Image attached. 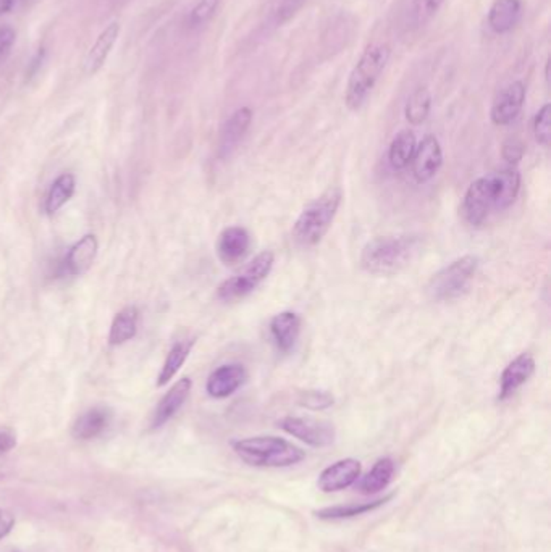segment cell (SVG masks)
<instances>
[{
    "instance_id": "obj_1",
    "label": "cell",
    "mask_w": 551,
    "mask_h": 552,
    "mask_svg": "<svg viewBox=\"0 0 551 552\" xmlns=\"http://www.w3.org/2000/svg\"><path fill=\"white\" fill-rule=\"evenodd\" d=\"M519 190L521 174L513 166L477 178L469 186L462 200L461 212L464 215V220L472 226L484 225L490 215L503 212L513 206L518 199Z\"/></svg>"
},
{
    "instance_id": "obj_2",
    "label": "cell",
    "mask_w": 551,
    "mask_h": 552,
    "mask_svg": "<svg viewBox=\"0 0 551 552\" xmlns=\"http://www.w3.org/2000/svg\"><path fill=\"white\" fill-rule=\"evenodd\" d=\"M422 242L419 236H380L369 241L360 254V265L376 276H393L408 268L419 256Z\"/></svg>"
},
{
    "instance_id": "obj_3",
    "label": "cell",
    "mask_w": 551,
    "mask_h": 552,
    "mask_svg": "<svg viewBox=\"0 0 551 552\" xmlns=\"http://www.w3.org/2000/svg\"><path fill=\"white\" fill-rule=\"evenodd\" d=\"M390 58H392V47L386 42H376L362 50L356 65L351 70L346 84L344 92L346 107L352 112H358L364 107L380 76L384 74L385 68L388 66Z\"/></svg>"
},
{
    "instance_id": "obj_4",
    "label": "cell",
    "mask_w": 551,
    "mask_h": 552,
    "mask_svg": "<svg viewBox=\"0 0 551 552\" xmlns=\"http://www.w3.org/2000/svg\"><path fill=\"white\" fill-rule=\"evenodd\" d=\"M342 198L340 188H330L301 212L292 226V240L298 246L312 248L324 240L340 208Z\"/></svg>"
},
{
    "instance_id": "obj_5",
    "label": "cell",
    "mask_w": 551,
    "mask_h": 552,
    "mask_svg": "<svg viewBox=\"0 0 551 552\" xmlns=\"http://www.w3.org/2000/svg\"><path fill=\"white\" fill-rule=\"evenodd\" d=\"M233 451L252 467L280 469L300 463L306 454L284 437H254L234 441Z\"/></svg>"
},
{
    "instance_id": "obj_6",
    "label": "cell",
    "mask_w": 551,
    "mask_h": 552,
    "mask_svg": "<svg viewBox=\"0 0 551 552\" xmlns=\"http://www.w3.org/2000/svg\"><path fill=\"white\" fill-rule=\"evenodd\" d=\"M476 256H464L435 273L427 284V294L437 302H450L464 296L479 270Z\"/></svg>"
},
{
    "instance_id": "obj_7",
    "label": "cell",
    "mask_w": 551,
    "mask_h": 552,
    "mask_svg": "<svg viewBox=\"0 0 551 552\" xmlns=\"http://www.w3.org/2000/svg\"><path fill=\"white\" fill-rule=\"evenodd\" d=\"M274 264H276L274 252L270 251L260 252L259 256L254 257L242 272L236 273L218 286V299L224 302H234V301L250 296L252 291L259 288L262 281L267 280L268 275L274 268Z\"/></svg>"
},
{
    "instance_id": "obj_8",
    "label": "cell",
    "mask_w": 551,
    "mask_h": 552,
    "mask_svg": "<svg viewBox=\"0 0 551 552\" xmlns=\"http://www.w3.org/2000/svg\"><path fill=\"white\" fill-rule=\"evenodd\" d=\"M278 425L288 435L314 447H326L335 441V429L328 421L309 417H286Z\"/></svg>"
},
{
    "instance_id": "obj_9",
    "label": "cell",
    "mask_w": 551,
    "mask_h": 552,
    "mask_svg": "<svg viewBox=\"0 0 551 552\" xmlns=\"http://www.w3.org/2000/svg\"><path fill=\"white\" fill-rule=\"evenodd\" d=\"M526 96V84L522 81H513L506 88H503L500 94L496 96V99L493 100L492 110H490L492 123L496 126H506V124L513 123L522 112Z\"/></svg>"
},
{
    "instance_id": "obj_10",
    "label": "cell",
    "mask_w": 551,
    "mask_h": 552,
    "mask_svg": "<svg viewBox=\"0 0 551 552\" xmlns=\"http://www.w3.org/2000/svg\"><path fill=\"white\" fill-rule=\"evenodd\" d=\"M410 166L414 180L420 184L430 182L438 174L443 166V150L435 136L428 134L419 142Z\"/></svg>"
},
{
    "instance_id": "obj_11",
    "label": "cell",
    "mask_w": 551,
    "mask_h": 552,
    "mask_svg": "<svg viewBox=\"0 0 551 552\" xmlns=\"http://www.w3.org/2000/svg\"><path fill=\"white\" fill-rule=\"evenodd\" d=\"M248 378V371L240 363H228L210 373L206 389L214 399H225L236 393Z\"/></svg>"
},
{
    "instance_id": "obj_12",
    "label": "cell",
    "mask_w": 551,
    "mask_h": 552,
    "mask_svg": "<svg viewBox=\"0 0 551 552\" xmlns=\"http://www.w3.org/2000/svg\"><path fill=\"white\" fill-rule=\"evenodd\" d=\"M360 477V462L356 459H343L335 462L334 465L326 467L320 477L318 485L324 493H336L354 485Z\"/></svg>"
},
{
    "instance_id": "obj_13",
    "label": "cell",
    "mask_w": 551,
    "mask_h": 552,
    "mask_svg": "<svg viewBox=\"0 0 551 552\" xmlns=\"http://www.w3.org/2000/svg\"><path fill=\"white\" fill-rule=\"evenodd\" d=\"M252 116H254V114L250 107L238 108L236 112L232 114V116L222 126V132H220L218 156L222 158L232 156V152L240 146L242 138L246 136V132L250 130Z\"/></svg>"
},
{
    "instance_id": "obj_14",
    "label": "cell",
    "mask_w": 551,
    "mask_h": 552,
    "mask_svg": "<svg viewBox=\"0 0 551 552\" xmlns=\"http://www.w3.org/2000/svg\"><path fill=\"white\" fill-rule=\"evenodd\" d=\"M120 31H122V26L118 21H112L100 31L84 58V73L88 76H94L99 70H102V66L106 65L107 58L112 54V49L117 44Z\"/></svg>"
},
{
    "instance_id": "obj_15",
    "label": "cell",
    "mask_w": 551,
    "mask_h": 552,
    "mask_svg": "<svg viewBox=\"0 0 551 552\" xmlns=\"http://www.w3.org/2000/svg\"><path fill=\"white\" fill-rule=\"evenodd\" d=\"M250 249V233L242 226H230L218 236V259L225 265L240 264L242 259L248 256Z\"/></svg>"
},
{
    "instance_id": "obj_16",
    "label": "cell",
    "mask_w": 551,
    "mask_h": 552,
    "mask_svg": "<svg viewBox=\"0 0 551 552\" xmlns=\"http://www.w3.org/2000/svg\"><path fill=\"white\" fill-rule=\"evenodd\" d=\"M270 336L282 354H290L301 335V318L298 313L282 312L270 320Z\"/></svg>"
},
{
    "instance_id": "obj_17",
    "label": "cell",
    "mask_w": 551,
    "mask_h": 552,
    "mask_svg": "<svg viewBox=\"0 0 551 552\" xmlns=\"http://www.w3.org/2000/svg\"><path fill=\"white\" fill-rule=\"evenodd\" d=\"M535 361L530 354H521L503 370L500 378V401L513 396L534 375Z\"/></svg>"
},
{
    "instance_id": "obj_18",
    "label": "cell",
    "mask_w": 551,
    "mask_h": 552,
    "mask_svg": "<svg viewBox=\"0 0 551 552\" xmlns=\"http://www.w3.org/2000/svg\"><path fill=\"white\" fill-rule=\"evenodd\" d=\"M191 387V378L184 377V378L178 379L175 385L168 389L167 395L160 399L159 404L156 407V412L152 417V429H160L170 419L175 417V413L183 407L186 399L190 396Z\"/></svg>"
},
{
    "instance_id": "obj_19",
    "label": "cell",
    "mask_w": 551,
    "mask_h": 552,
    "mask_svg": "<svg viewBox=\"0 0 551 552\" xmlns=\"http://www.w3.org/2000/svg\"><path fill=\"white\" fill-rule=\"evenodd\" d=\"M522 0H493L487 21L495 34H508L522 18Z\"/></svg>"
},
{
    "instance_id": "obj_20",
    "label": "cell",
    "mask_w": 551,
    "mask_h": 552,
    "mask_svg": "<svg viewBox=\"0 0 551 552\" xmlns=\"http://www.w3.org/2000/svg\"><path fill=\"white\" fill-rule=\"evenodd\" d=\"M110 420H112L110 409L102 407V405L91 407L76 419L72 433L76 439L89 441V439L100 437L106 429H109Z\"/></svg>"
},
{
    "instance_id": "obj_21",
    "label": "cell",
    "mask_w": 551,
    "mask_h": 552,
    "mask_svg": "<svg viewBox=\"0 0 551 552\" xmlns=\"http://www.w3.org/2000/svg\"><path fill=\"white\" fill-rule=\"evenodd\" d=\"M97 249H99V244L94 234H86L81 240L76 241L65 257L67 272L73 276H80L88 272L94 264V259L97 256Z\"/></svg>"
},
{
    "instance_id": "obj_22",
    "label": "cell",
    "mask_w": 551,
    "mask_h": 552,
    "mask_svg": "<svg viewBox=\"0 0 551 552\" xmlns=\"http://www.w3.org/2000/svg\"><path fill=\"white\" fill-rule=\"evenodd\" d=\"M138 318H140V313L134 305H128L125 309H122L114 317V322L110 325V346H122L128 341H131L138 331Z\"/></svg>"
},
{
    "instance_id": "obj_23",
    "label": "cell",
    "mask_w": 551,
    "mask_h": 552,
    "mask_svg": "<svg viewBox=\"0 0 551 552\" xmlns=\"http://www.w3.org/2000/svg\"><path fill=\"white\" fill-rule=\"evenodd\" d=\"M418 146L416 134L411 130H403L393 138L390 149H388V162L394 170H404L410 166L414 150Z\"/></svg>"
},
{
    "instance_id": "obj_24",
    "label": "cell",
    "mask_w": 551,
    "mask_h": 552,
    "mask_svg": "<svg viewBox=\"0 0 551 552\" xmlns=\"http://www.w3.org/2000/svg\"><path fill=\"white\" fill-rule=\"evenodd\" d=\"M394 473V463L392 459H380L366 477L360 480V489L362 495H377L390 485Z\"/></svg>"
},
{
    "instance_id": "obj_25",
    "label": "cell",
    "mask_w": 551,
    "mask_h": 552,
    "mask_svg": "<svg viewBox=\"0 0 551 552\" xmlns=\"http://www.w3.org/2000/svg\"><path fill=\"white\" fill-rule=\"evenodd\" d=\"M76 190L75 176L72 174H62L52 183L47 198H46V212L55 214L62 207L73 198Z\"/></svg>"
},
{
    "instance_id": "obj_26",
    "label": "cell",
    "mask_w": 551,
    "mask_h": 552,
    "mask_svg": "<svg viewBox=\"0 0 551 552\" xmlns=\"http://www.w3.org/2000/svg\"><path fill=\"white\" fill-rule=\"evenodd\" d=\"M432 110V92L426 86H420L412 92L404 107V115L411 124L418 126L426 122Z\"/></svg>"
},
{
    "instance_id": "obj_27",
    "label": "cell",
    "mask_w": 551,
    "mask_h": 552,
    "mask_svg": "<svg viewBox=\"0 0 551 552\" xmlns=\"http://www.w3.org/2000/svg\"><path fill=\"white\" fill-rule=\"evenodd\" d=\"M192 346H194V341H178V343L174 344V347L168 352L165 362H164L162 370H160L157 386H165L168 381L175 377L178 370L186 362L188 355L191 352Z\"/></svg>"
},
{
    "instance_id": "obj_28",
    "label": "cell",
    "mask_w": 551,
    "mask_h": 552,
    "mask_svg": "<svg viewBox=\"0 0 551 552\" xmlns=\"http://www.w3.org/2000/svg\"><path fill=\"white\" fill-rule=\"evenodd\" d=\"M222 0H198L192 7L190 15L186 18V25L190 30H199L208 25L212 18L216 17Z\"/></svg>"
},
{
    "instance_id": "obj_29",
    "label": "cell",
    "mask_w": 551,
    "mask_h": 552,
    "mask_svg": "<svg viewBox=\"0 0 551 552\" xmlns=\"http://www.w3.org/2000/svg\"><path fill=\"white\" fill-rule=\"evenodd\" d=\"M386 499H380V501H374V503L364 504H350V505H336V507H326L322 511L318 512V517L320 519H348V517H354V515H360L364 512L374 511L378 505H382Z\"/></svg>"
},
{
    "instance_id": "obj_30",
    "label": "cell",
    "mask_w": 551,
    "mask_h": 552,
    "mask_svg": "<svg viewBox=\"0 0 551 552\" xmlns=\"http://www.w3.org/2000/svg\"><path fill=\"white\" fill-rule=\"evenodd\" d=\"M445 0H414L412 2V17L418 26L430 23L443 7Z\"/></svg>"
},
{
    "instance_id": "obj_31",
    "label": "cell",
    "mask_w": 551,
    "mask_h": 552,
    "mask_svg": "<svg viewBox=\"0 0 551 552\" xmlns=\"http://www.w3.org/2000/svg\"><path fill=\"white\" fill-rule=\"evenodd\" d=\"M534 136L537 142L548 148L551 140V106L545 104L534 118Z\"/></svg>"
},
{
    "instance_id": "obj_32",
    "label": "cell",
    "mask_w": 551,
    "mask_h": 552,
    "mask_svg": "<svg viewBox=\"0 0 551 552\" xmlns=\"http://www.w3.org/2000/svg\"><path fill=\"white\" fill-rule=\"evenodd\" d=\"M306 2L308 0H276V7L272 12L276 25L282 26L288 23L292 18L300 13Z\"/></svg>"
},
{
    "instance_id": "obj_33",
    "label": "cell",
    "mask_w": 551,
    "mask_h": 552,
    "mask_svg": "<svg viewBox=\"0 0 551 552\" xmlns=\"http://www.w3.org/2000/svg\"><path fill=\"white\" fill-rule=\"evenodd\" d=\"M334 396L326 391H306L301 395L300 404L312 411H324L334 404Z\"/></svg>"
},
{
    "instance_id": "obj_34",
    "label": "cell",
    "mask_w": 551,
    "mask_h": 552,
    "mask_svg": "<svg viewBox=\"0 0 551 552\" xmlns=\"http://www.w3.org/2000/svg\"><path fill=\"white\" fill-rule=\"evenodd\" d=\"M503 158L510 164L511 166H516L519 160L524 156V146L518 140H510L504 142L503 146Z\"/></svg>"
},
{
    "instance_id": "obj_35",
    "label": "cell",
    "mask_w": 551,
    "mask_h": 552,
    "mask_svg": "<svg viewBox=\"0 0 551 552\" xmlns=\"http://www.w3.org/2000/svg\"><path fill=\"white\" fill-rule=\"evenodd\" d=\"M17 41L15 30L9 25H0V60L7 57Z\"/></svg>"
},
{
    "instance_id": "obj_36",
    "label": "cell",
    "mask_w": 551,
    "mask_h": 552,
    "mask_svg": "<svg viewBox=\"0 0 551 552\" xmlns=\"http://www.w3.org/2000/svg\"><path fill=\"white\" fill-rule=\"evenodd\" d=\"M13 525H15V517L12 515V512L0 509V539L9 535Z\"/></svg>"
},
{
    "instance_id": "obj_37",
    "label": "cell",
    "mask_w": 551,
    "mask_h": 552,
    "mask_svg": "<svg viewBox=\"0 0 551 552\" xmlns=\"http://www.w3.org/2000/svg\"><path fill=\"white\" fill-rule=\"evenodd\" d=\"M17 446V437L7 431H0V455L7 454Z\"/></svg>"
},
{
    "instance_id": "obj_38",
    "label": "cell",
    "mask_w": 551,
    "mask_h": 552,
    "mask_svg": "<svg viewBox=\"0 0 551 552\" xmlns=\"http://www.w3.org/2000/svg\"><path fill=\"white\" fill-rule=\"evenodd\" d=\"M15 5V0H0V17L7 15Z\"/></svg>"
},
{
    "instance_id": "obj_39",
    "label": "cell",
    "mask_w": 551,
    "mask_h": 552,
    "mask_svg": "<svg viewBox=\"0 0 551 552\" xmlns=\"http://www.w3.org/2000/svg\"><path fill=\"white\" fill-rule=\"evenodd\" d=\"M550 66L551 60L548 58L547 64H545V80H547V84H548V86H550Z\"/></svg>"
},
{
    "instance_id": "obj_40",
    "label": "cell",
    "mask_w": 551,
    "mask_h": 552,
    "mask_svg": "<svg viewBox=\"0 0 551 552\" xmlns=\"http://www.w3.org/2000/svg\"><path fill=\"white\" fill-rule=\"evenodd\" d=\"M4 479V477H2V475H0V480Z\"/></svg>"
}]
</instances>
